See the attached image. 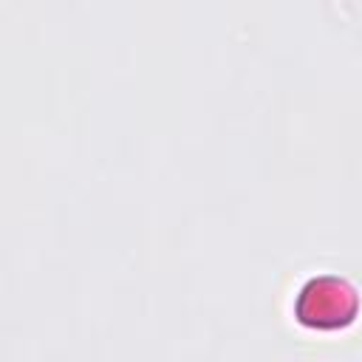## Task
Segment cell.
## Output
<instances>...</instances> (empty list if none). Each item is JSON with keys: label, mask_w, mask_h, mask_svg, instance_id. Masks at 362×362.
I'll return each mask as SVG.
<instances>
[{"label": "cell", "mask_w": 362, "mask_h": 362, "mask_svg": "<svg viewBox=\"0 0 362 362\" xmlns=\"http://www.w3.org/2000/svg\"><path fill=\"white\" fill-rule=\"evenodd\" d=\"M294 311H297V320L305 322L308 328L334 331V328L348 325L356 317L359 300H356V291L345 280L325 274L303 286V291L297 294Z\"/></svg>", "instance_id": "cell-1"}]
</instances>
